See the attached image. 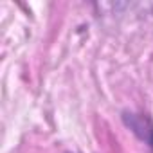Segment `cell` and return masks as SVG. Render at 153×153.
Here are the masks:
<instances>
[{
  "label": "cell",
  "mask_w": 153,
  "mask_h": 153,
  "mask_svg": "<svg viewBox=\"0 0 153 153\" xmlns=\"http://www.w3.org/2000/svg\"><path fill=\"white\" fill-rule=\"evenodd\" d=\"M123 123L137 135V139H140L153 149V121L148 115L135 112H123Z\"/></svg>",
  "instance_id": "cell-1"
}]
</instances>
